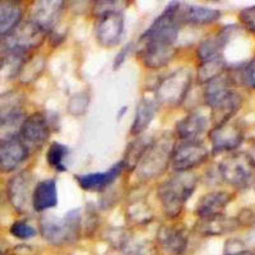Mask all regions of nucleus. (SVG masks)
<instances>
[{
    "label": "nucleus",
    "mask_w": 255,
    "mask_h": 255,
    "mask_svg": "<svg viewBox=\"0 0 255 255\" xmlns=\"http://www.w3.org/2000/svg\"><path fill=\"white\" fill-rule=\"evenodd\" d=\"M133 49V45H127V46L124 47V49L122 50V51L118 54V56H116L115 61H114V68L115 69H118V68H120V65H122L123 63L125 61V59H127V56L129 55V52H130V50Z\"/></svg>",
    "instance_id": "35"
},
{
    "label": "nucleus",
    "mask_w": 255,
    "mask_h": 255,
    "mask_svg": "<svg viewBox=\"0 0 255 255\" xmlns=\"http://www.w3.org/2000/svg\"><path fill=\"white\" fill-rule=\"evenodd\" d=\"M197 186V179L190 172H177L158 186V198L163 213L170 220L179 217Z\"/></svg>",
    "instance_id": "1"
},
{
    "label": "nucleus",
    "mask_w": 255,
    "mask_h": 255,
    "mask_svg": "<svg viewBox=\"0 0 255 255\" xmlns=\"http://www.w3.org/2000/svg\"><path fill=\"white\" fill-rule=\"evenodd\" d=\"M174 145L167 138H161L158 142H152L143 154L136 168L138 176L144 180H151L162 174L170 165Z\"/></svg>",
    "instance_id": "8"
},
{
    "label": "nucleus",
    "mask_w": 255,
    "mask_h": 255,
    "mask_svg": "<svg viewBox=\"0 0 255 255\" xmlns=\"http://www.w3.org/2000/svg\"><path fill=\"white\" fill-rule=\"evenodd\" d=\"M68 154H69V148L67 145L54 142L47 149L46 161L54 170L59 172H64L67 171L65 159H67Z\"/></svg>",
    "instance_id": "30"
},
{
    "label": "nucleus",
    "mask_w": 255,
    "mask_h": 255,
    "mask_svg": "<svg viewBox=\"0 0 255 255\" xmlns=\"http://www.w3.org/2000/svg\"><path fill=\"white\" fill-rule=\"evenodd\" d=\"M9 232H10V235L14 236L15 239H19V240H28V239L35 238L37 235V230L32 226L31 223L23 220L15 221L9 229Z\"/></svg>",
    "instance_id": "31"
},
{
    "label": "nucleus",
    "mask_w": 255,
    "mask_h": 255,
    "mask_svg": "<svg viewBox=\"0 0 255 255\" xmlns=\"http://www.w3.org/2000/svg\"><path fill=\"white\" fill-rule=\"evenodd\" d=\"M176 17L180 24H211L221 18V12L217 9L207 8V6L189 5L177 1Z\"/></svg>",
    "instance_id": "18"
},
{
    "label": "nucleus",
    "mask_w": 255,
    "mask_h": 255,
    "mask_svg": "<svg viewBox=\"0 0 255 255\" xmlns=\"http://www.w3.org/2000/svg\"><path fill=\"white\" fill-rule=\"evenodd\" d=\"M226 255H255L252 252H245V250H241V252H235V253H229Z\"/></svg>",
    "instance_id": "36"
},
{
    "label": "nucleus",
    "mask_w": 255,
    "mask_h": 255,
    "mask_svg": "<svg viewBox=\"0 0 255 255\" xmlns=\"http://www.w3.org/2000/svg\"><path fill=\"white\" fill-rule=\"evenodd\" d=\"M158 249L157 245L152 241H143L138 243L133 247H129V249L125 252V255H157Z\"/></svg>",
    "instance_id": "32"
},
{
    "label": "nucleus",
    "mask_w": 255,
    "mask_h": 255,
    "mask_svg": "<svg viewBox=\"0 0 255 255\" xmlns=\"http://www.w3.org/2000/svg\"><path fill=\"white\" fill-rule=\"evenodd\" d=\"M239 19L245 28L255 33V5L243 9L239 14Z\"/></svg>",
    "instance_id": "33"
},
{
    "label": "nucleus",
    "mask_w": 255,
    "mask_h": 255,
    "mask_svg": "<svg viewBox=\"0 0 255 255\" xmlns=\"http://www.w3.org/2000/svg\"><path fill=\"white\" fill-rule=\"evenodd\" d=\"M0 202H1V194H0Z\"/></svg>",
    "instance_id": "38"
},
{
    "label": "nucleus",
    "mask_w": 255,
    "mask_h": 255,
    "mask_svg": "<svg viewBox=\"0 0 255 255\" xmlns=\"http://www.w3.org/2000/svg\"><path fill=\"white\" fill-rule=\"evenodd\" d=\"M232 200V194L227 191H212L198 202L195 215L199 220L217 217L222 215L223 209Z\"/></svg>",
    "instance_id": "20"
},
{
    "label": "nucleus",
    "mask_w": 255,
    "mask_h": 255,
    "mask_svg": "<svg viewBox=\"0 0 255 255\" xmlns=\"http://www.w3.org/2000/svg\"><path fill=\"white\" fill-rule=\"evenodd\" d=\"M176 54L175 46H156V45H139L138 56L144 67L149 69H159L166 67Z\"/></svg>",
    "instance_id": "22"
},
{
    "label": "nucleus",
    "mask_w": 255,
    "mask_h": 255,
    "mask_svg": "<svg viewBox=\"0 0 255 255\" xmlns=\"http://www.w3.org/2000/svg\"><path fill=\"white\" fill-rule=\"evenodd\" d=\"M241 96L238 92L232 91L231 93L223 97L218 102H216L213 106H211L212 119L215 122L216 127L223 124L231 120V118L239 111L241 106Z\"/></svg>",
    "instance_id": "25"
},
{
    "label": "nucleus",
    "mask_w": 255,
    "mask_h": 255,
    "mask_svg": "<svg viewBox=\"0 0 255 255\" xmlns=\"http://www.w3.org/2000/svg\"><path fill=\"white\" fill-rule=\"evenodd\" d=\"M81 221V209H72L63 218L42 217L40 221L41 236L52 245L74 243L78 240Z\"/></svg>",
    "instance_id": "5"
},
{
    "label": "nucleus",
    "mask_w": 255,
    "mask_h": 255,
    "mask_svg": "<svg viewBox=\"0 0 255 255\" xmlns=\"http://www.w3.org/2000/svg\"><path fill=\"white\" fill-rule=\"evenodd\" d=\"M176 4L177 1H171L166 6L162 14H159L140 36L139 45L175 46L181 27L176 17Z\"/></svg>",
    "instance_id": "6"
},
{
    "label": "nucleus",
    "mask_w": 255,
    "mask_h": 255,
    "mask_svg": "<svg viewBox=\"0 0 255 255\" xmlns=\"http://www.w3.org/2000/svg\"><path fill=\"white\" fill-rule=\"evenodd\" d=\"M208 156V148L200 140H180L174 145L170 165L176 172H189L206 162Z\"/></svg>",
    "instance_id": "9"
},
{
    "label": "nucleus",
    "mask_w": 255,
    "mask_h": 255,
    "mask_svg": "<svg viewBox=\"0 0 255 255\" xmlns=\"http://www.w3.org/2000/svg\"><path fill=\"white\" fill-rule=\"evenodd\" d=\"M51 133L49 118L42 113H35L24 119L19 131V139L26 144L29 152L40 149L49 139Z\"/></svg>",
    "instance_id": "12"
},
{
    "label": "nucleus",
    "mask_w": 255,
    "mask_h": 255,
    "mask_svg": "<svg viewBox=\"0 0 255 255\" xmlns=\"http://www.w3.org/2000/svg\"><path fill=\"white\" fill-rule=\"evenodd\" d=\"M26 118L23 93L8 91L0 95V143L18 138Z\"/></svg>",
    "instance_id": "4"
},
{
    "label": "nucleus",
    "mask_w": 255,
    "mask_h": 255,
    "mask_svg": "<svg viewBox=\"0 0 255 255\" xmlns=\"http://www.w3.org/2000/svg\"><path fill=\"white\" fill-rule=\"evenodd\" d=\"M243 82L249 87L255 88V56L252 61L247 64V67L244 68L243 74H241Z\"/></svg>",
    "instance_id": "34"
},
{
    "label": "nucleus",
    "mask_w": 255,
    "mask_h": 255,
    "mask_svg": "<svg viewBox=\"0 0 255 255\" xmlns=\"http://www.w3.org/2000/svg\"><path fill=\"white\" fill-rule=\"evenodd\" d=\"M33 179L32 172L24 170L13 176L6 185V198L18 213H28L32 208V194L35 189Z\"/></svg>",
    "instance_id": "11"
},
{
    "label": "nucleus",
    "mask_w": 255,
    "mask_h": 255,
    "mask_svg": "<svg viewBox=\"0 0 255 255\" xmlns=\"http://www.w3.org/2000/svg\"><path fill=\"white\" fill-rule=\"evenodd\" d=\"M151 142H148L144 138H136L135 140L128 145L127 153H125L124 159H123V166H124L125 170H134L136 168L139 161L142 159L143 154L145 153L147 148L149 147Z\"/></svg>",
    "instance_id": "28"
},
{
    "label": "nucleus",
    "mask_w": 255,
    "mask_h": 255,
    "mask_svg": "<svg viewBox=\"0 0 255 255\" xmlns=\"http://www.w3.org/2000/svg\"><path fill=\"white\" fill-rule=\"evenodd\" d=\"M58 206V186L55 179H45L37 183L32 194V209L45 212Z\"/></svg>",
    "instance_id": "21"
},
{
    "label": "nucleus",
    "mask_w": 255,
    "mask_h": 255,
    "mask_svg": "<svg viewBox=\"0 0 255 255\" xmlns=\"http://www.w3.org/2000/svg\"><path fill=\"white\" fill-rule=\"evenodd\" d=\"M157 249L163 255H181L188 248V232L183 225H163L157 234Z\"/></svg>",
    "instance_id": "13"
},
{
    "label": "nucleus",
    "mask_w": 255,
    "mask_h": 255,
    "mask_svg": "<svg viewBox=\"0 0 255 255\" xmlns=\"http://www.w3.org/2000/svg\"><path fill=\"white\" fill-rule=\"evenodd\" d=\"M29 149L18 138L0 143V172L9 174L15 171L28 158Z\"/></svg>",
    "instance_id": "15"
},
{
    "label": "nucleus",
    "mask_w": 255,
    "mask_h": 255,
    "mask_svg": "<svg viewBox=\"0 0 255 255\" xmlns=\"http://www.w3.org/2000/svg\"><path fill=\"white\" fill-rule=\"evenodd\" d=\"M1 70H3V59L0 58V74H1Z\"/></svg>",
    "instance_id": "37"
},
{
    "label": "nucleus",
    "mask_w": 255,
    "mask_h": 255,
    "mask_svg": "<svg viewBox=\"0 0 255 255\" xmlns=\"http://www.w3.org/2000/svg\"><path fill=\"white\" fill-rule=\"evenodd\" d=\"M63 10V1H37L32 6L29 20L47 33L58 24Z\"/></svg>",
    "instance_id": "16"
},
{
    "label": "nucleus",
    "mask_w": 255,
    "mask_h": 255,
    "mask_svg": "<svg viewBox=\"0 0 255 255\" xmlns=\"http://www.w3.org/2000/svg\"><path fill=\"white\" fill-rule=\"evenodd\" d=\"M118 4V1H100L95 6L96 38L104 47L116 46L124 32V17Z\"/></svg>",
    "instance_id": "3"
},
{
    "label": "nucleus",
    "mask_w": 255,
    "mask_h": 255,
    "mask_svg": "<svg viewBox=\"0 0 255 255\" xmlns=\"http://www.w3.org/2000/svg\"><path fill=\"white\" fill-rule=\"evenodd\" d=\"M123 170H124L123 162H118L106 171L79 175L76 176V180L84 191H104L111 184L115 183L116 179L122 175Z\"/></svg>",
    "instance_id": "19"
},
{
    "label": "nucleus",
    "mask_w": 255,
    "mask_h": 255,
    "mask_svg": "<svg viewBox=\"0 0 255 255\" xmlns=\"http://www.w3.org/2000/svg\"><path fill=\"white\" fill-rule=\"evenodd\" d=\"M220 175L225 183L245 188L255 179V161L248 153H234L220 163Z\"/></svg>",
    "instance_id": "7"
},
{
    "label": "nucleus",
    "mask_w": 255,
    "mask_h": 255,
    "mask_svg": "<svg viewBox=\"0 0 255 255\" xmlns=\"http://www.w3.org/2000/svg\"><path fill=\"white\" fill-rule=\"evenodd\" d=\"M235 29L236 27L234 24H229L216 32L215 35L209 36L206 40L202 41L197 51L199 60L203 63V61L212 60V59L221 58L222 51L229 44L230 38Z\"/></svg>",
    "instance_id": "17"
},
{
    "label": "nucleus",
    "mask_w": 255,
    "mask_h": 255,
    "mask_svg": "<svg viewBox=\"0 0 255 255\" xmlns=\"http://www.w3.org/2000/svg\"><path fill=\"white\" fill-rule=\"evenodd\" d=\"M157 111L156 100L142 99L136 106L134 122L131 124V135H140L149 127Z\"/></svg>",
    "instance_id": "27"
},
{
    "label": "nucleus",
    "mask_w": 255,
    "mask_h": 255,
    "mask_svg": "<svg viewBox=\"0 0 255 255\" xmlns=\"http://www.w3.org/2000/svg\"><path fill=\"white\" fill-rule=\"evenodd\" d=\"M208 119L199 113H190L176 125L180 140H200V136L208 129Z\"/></svg>",
    "instance_id": "23"
},
{
    "label": "nucleus",
    "mask_w": 255,
    "mask_h": 255,
    "mask_svg": "<svg viewBox=\"0 0 255 255\" xmlns=\"http://www.w3.org/2000/svg\"><path fill=\"white\" fill-rule=\"evenodd\" d=\"M238 220L235 218H226L223 215L217 217L204 218L199 220L195 226V230L203 236H217L234 231L238 227Z\"/></svg>",
    "instance_id": "26"
},
{
    "label": "nucleus",
    "mask_w": 255,
    "mask_h": 255,
    "mask_svg": "<svg viewBox=\"0 0 255 255\" xmlns=\"http://www.w3.org/2000/svg\"><path fill=\"white\" fill-rule=\"evenodd\" d=\"M191 73L188 69L176 70L170 76L165 77L157 86V99L163 104L176 105L181 104L188 95L191 86Z\"/></svg>",
    "instance_id": "10"
},
{
    "label": "nucleus",
    "mask_w": 255,
    "mask_h": 255,
    "mask_svg": "<svg viewBox=\"0 0 255 255\" xmlns=\"http://www.w3.org/2000/svg\"><path fill=\"white\" fill-rule=\"evenodd\" d=\"M225 69H226V61H225L223 56L217 59H212V60L208 61H203L202 65L199 67L198 79H199L200 83H208L209 81L223 74Z\"/></svg>",
    "instance_id": "29"
},
{
    "label": "nucleus",
    "mask_w": 255,
    "mask_h": 255,
    "mask_svg": "<svg viewBox=\"0 0 255 255\" xmlns=\"http://www.w3.org/2000/svg\"><path fill=\"white\" fill-rule=\"evenodd\" d=\"M22 6L17 1H0V41L22 23Z\"/></svg>",
    "instance_id": "24"
},
{
    "label": "nucleus",
    "mask_w": 255,
    "mask_h": 255,
    "mask_svg": "<svg viewBox=\"0 0 255 255\" xmlns=\"http://www.w3.org/2000/svg\"><path fill=\"white\" fill-rule=\"evenodd\" d=\"M45 33L33 22H22L10 35L0 41V58L27 60L31 51L44 42Z\"/></svg>",
    "instance_id": "2"
},
{
    "label": "nucleus",
    "mask_w": 255,
    "mask_h": 255,
    "mask_svg": "<svg viewBox=\"0 0 255 255\" xmlns=\"http://www.w3.org/2000/svg\"><path fill=\"white\" fill-rule=\"evenodd\" d=\"M209 139H211L212 149L215 153L234 151L243 143V129L240 125L230 120L213 128L209 131Z\"/></svg>",
    "instance_id": "14"
}]
</instances>
